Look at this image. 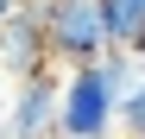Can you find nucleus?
<instances>
[{
  "label": "nucleus",
  "instance_id": "1",
  "mask_svg": "<svg viewBox=\"0 0 145 139\" xmlns=\"http://www.w3.org/2000/svg\"><path fill=\"white\" fill-rule=\"evenodd\" d=\"M145 76L133 51H107L101 63H82L63 76V114H57V139H114L120 133V101L126 89Z\"/></svg>",
  "mask_w": 145,
  "mask_h": 139
},
{
  "label": "nucleus",
  "instance_id": "2",
  "mask_svg": "<svg viewBox=\"0 0 145 139\" xmlns=\"http://www.w3.org/2000/svg\"><path fill=\"white\" fill-rule=\"evenodd\" d=\"M44 13V38H51V63L63 70H82V63H101L114 44H107V13L101 0H32Z\"/></svg>",
  "mask_w": 145,
  "mask_h": 139
},
{
  "label": "nucleus",
  "instance_id": "3",
  "mask_svg": "<svg viewBox=\"0 0 145 139\" xmlns=\"http://www.w3.org/2000/svg\"><path fill=\"white\" fill-rule=\"evenodd\" d=\"M57 114H63L57 63L25 76V82H13V95H7V133L13 139H57Z\"/></svg>",
  "mask_w": 145,
  "mask_h": 139
},
{
  "label": "nucleus",
  "instance_id": "4",
  "mask_svg": "<svg viewBox=\"0 0 145 139\" xmlns=\"http://www.w3.org/2000/svg\"><path fill=\"white\" fill-rule=\"evenodd\" d=\"M38 70H51V38H44V13L25 0V7L7 19V32H0V76L25 82Z\"/></svg>",
  "mask_w": 145,
  "mask_h": 139
},
{
  "label": "nucleus",
  "instance_id": "5",
  "mask_svg": "<svg viewBox=\"0 0 145 139\" xmlns=\"http://www.w3.org/2000/svg\"><path fill=\"white\" fill-rule=\"evenodd\" d=\"M107 13V44L114 51H139L145 44V0H101Z\"/></svg>",
  "mask_w": 145,
  "mask_h": 139
},
{
  "label": "nucleus",
  "instance_id": "6",
  "mask_svg": "<svg viewBox=\"0 0 145 139\" xmlns=\"http://www.w3.org/2000/svg\"><path fill=\"white\" fill-rule=\"evenodd\" d=\"M120 139H145V76L126 89V101H120Z\"/></svg>",
  "mask_w": 145,
  "mask_h": 139
},
{
  "label": "nucleus",
  "instance_id": "7",
  "mask_svg": "<svg viewBox=\"0 0 145 139\" xmlns=\"http://www.w3.org/2000/svg\"><path fill=\"white\" fill-rule=\"evenodd\" d=\"M19 7H25V0H0V32H7V19H13Z\"/></svg>",
  "mask_w": 145,
  "mask_h": 139
},
{
  "label": "nucleus",
  "instance_id": "8",
  "mask_svg": "<svg viewBox=\"0 0 145 139\" xmlns=\"http://www.w3.org/2000/svg\"><path fill=\"white\" fill-rule=\"evenodd\" d=\"M0 139H13V133H7V108H0Z\"/></svg>",
  "mask_w": 145,
  "mask_h": 139
},
{
  "label": "nucleus",
  "instance_id": "9",
  "mask_svg": "<svg viewBox=\"0 0 145 139\" xmlns=\"http://www.w3.org/2000/svg\"><path fill=\"white\" fill-rule=\"evenodd\" d=\"M133 57H139V70H145V44H139V51H133Z\"/></svg>",
  "mask_w": 145,
  "mask_h": 139
}]
</instances>
